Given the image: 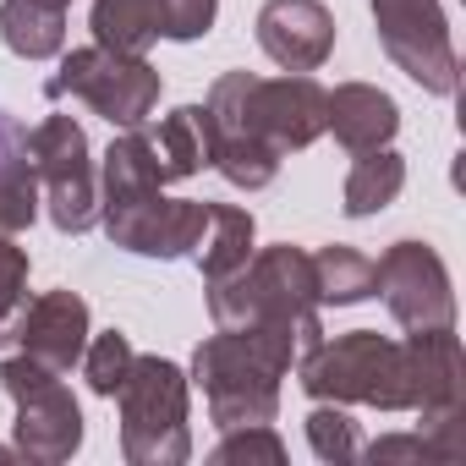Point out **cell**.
Masks as SVG:
<instances>
[{
  "label": "cell",
  "instance_id": "cell-1",
  "mask_svg": "<svg viewBox=\"0 0 466 466\" xmlns=\"http://www.w3.org/2000/svg\"><path fill=\"white\" fill-rule=\"evenodd\" d=\"M302 390L335 406H379V411H422V422L455 444L461 422V340L450 329H417L406 340H384L379 329H351L319 340L302 362Z\"/></svg>",
  "mask_w": 466,
  "mask_h": 466
},
{
  "label": "cell",
  "instance_id": "cell-2",
  "mask_svg": "<svg viewBox=\"0 0 466 466\" xmlns=\"http://www.w3.org/2000/svg\"><path fill=\"white\" fill-rule=\"evenodd\" d=\"M99 225L110 230V242L143 258H187L208 225V203L192 198H165V181L154 170L143 127L121 132L105 148L99 170Z\"/></svg>",
  "mask_w": 466,
  "mask_h": 466
},
{
  "label": "cell",
  "instance_id": "cell-3",
  "mask_svg": "<svg viewBox=\"0 0 466 466\" xmlns=\"http://www.w3.org/2000/svg\"><path fill=\"white\" fill-rule=\"evenodd\" d=\"M208 319L214 329H258L297 351V362L324 340L319 324V286H313V253L280 242L253 253L237 275L208 280Z\"/></svg>",
  "mask_w": 466,
  "mask_h": 466
},
{
  "label": "cell",
  "instance_id": "cell-4",
  "mask_svg": "<svg viewBox=\"0 0 466 466\" xmlns=\"http://www.w3.org/2000/svg\"><path fill=\"white\" fill-rule=\"evenodd\" d=\"M297 368V351L258 329H214L192 351V384L208 400L214 428H248L275 422L280 379Z\"/></svg>",
  "mask_w": 466,
  "mask_h": 466
},
{
  "label": "cell",
  "instance_id": "cell-5",
  "mask_svg": "<svg viewBox=\"0 0 466 466\" xmlns=\"http://www.w3.org/2000/svg\"><path fill=\"white\" fill-rule=\"evenodd\" d=\"M192 379L170 357H132L116 400H121V455L132 466H181L192 455L187 428Z\"/></svg>",
  "mask_w": 466,
  "mask_h": 466
},
{
  "label": "cell",
  "instance_id": "cell-6",
  "mask_svg": "<svg viewBox=\"0 0 466 466\" xmlns=\"http://www.w3.org/2000/svg\"><path fill=\"white\" fill-rule=\"evenodd\" d=\"M159 72L148 66V56H116L105 45H88V50H61V72L45 83L50 99H83L94 116H105L110 127L132 132L143 127L154 110H159Z\"/></svg>",
  "mask_w": 466,
  "mask_h": 466
},
{
  "label": "cell",
  "instance_id": "cell-7",
  "mask_svg": "<svg viewBox=\"0 0 466 466\" xmlns=\"http://www.w3.org/2000/svg\"><path fill=\"white\" fill-rule=\"evenodd\" d=\"M0 390L17 400V455L39 461V466H61L83 450V406L72 400V390L61 384V373H50L34 357H6L0 362Z\"/></svg>",
  "mask_w": 466,
  "mask_h": 466
},
{
  "label": "cell",
  "instance_id": "cell-8",
  "mask_svg": "<svg viewBox=\"0 0 466 466\" xmlns=\"http://www.w3.org/2000/svg\"><path fill=\"white\" fill-rule=\"evenodd\" d=\"M203 110H208V137H214L208 165L230 187L258 192V187H269L280 176V159L286 154L258 132V116H253V72H225V77H214Z\"/></svg>",
  "mask_w": 466,
  "mask_h": 466
},
{
  "label": "cell",
  "instance_id": "cell-9",
  "mask_svg": "<svg viewBox=\"0 0 466 466\" xmlns=\"http://www.w3.org/2000/svg\"><path fill=\"white\" fill-rule=\"evenodd\" d=\"M28 159L45 181V203H50V219L66 237H83V230L99 225V176H94V159H88V132L72 121V116H45L34 132H28Z\"/></svg>",
  "mask_w": 466,
  "mask_h": 466
},
{
  "label": "cell",
  "instance_id": "cell-10",
  "mask_svg": "<svg viewBox=\"0 0 466 466\" xmlns=\"http://www.w3.org/2000/svg\"><path fill=\"white\" fill-rule=\"evenodd\" d=\"M373 28H379L384 56L422 94H439V99L455 94L461 56H455V39H450V23H444L439 0H373Z\"/></svg>",
  "mask_w": 466,
  "mask_h": 466
},
{
  "label": "cell",
  "instance_id": "cell-11",
  "mask_svg": "<svg viewBox=\"0 0 466 466\" xmlns=\"http://www.w3.org/2000/svg\"><path fill=\"white\" fill-rule=\"evenodd\" d=\"M373 297H384L390 319L417 335V329H450L455 324V291L450 269L428 242H395L373 264Z\"/></svg>",
  "mask_w": 466,
  "mask_h": 466
},
{
  "label": "cell",
  "instance_id": "cell-12",
  "mask_svg": "<svg viewBox=\"0 0 466 466\" xmlns=\"http://www.w3.org/2000/svg\"><path fill=\"white\" fill-rule=\"evenodd\" d=\"M0 340H17V351L45 362L50 373H72L88 346V302L77 291H45L28 308H17Z\"/></svg>",
  "mask_w": 466,
  "mask_h": 466
},
{
  "label": "cell",
  "instance_id": "cell-13",
  "mask_svg": "<svg viewBox=\"0 0 466 466\" xmlns=\"http://www.w3.org/2000/svg\"><path fill=\"white\" fill-rule=\"evenodd\" d=\"M258 45L280 72H319L335 56V17L324 0H264Z\"/></svg>",
  "mask_w": 466,
  "mask_h": 466
},
{
  "label": "cell",
  "instance_id": "cell-14",
  "mask_svg": "<svg viewBox=\"0 0 466 466\" xmlns=\"http://www.w3.org/2000/svg\"><path fill=\"white\" fill-rule=\"evenodd\" d=\"M253 116L280 154H302L324 137V88L308 72L253 77Z\"/></svg>",
  "mask_w": 466,
  "mask_h": 466
},
{
  "label": "cell",
  "instance_id": "cell-15",
  "mask_svg": "<svg viewBox=\"0 0 466 466\" xmlns=\"http://www.w3.org/2000/svg\"><path fill=\"white\" fill-rule=\"evenodd\" d=\"M324 132H335L346 154L384 148L400 132V105L373 83H340L335 94H324Z\"/></svg>",
  "mask_w": 466,
  "mask_h": 466
},
{
  "label": "cell",
  "instance_id": "cell-16",
  "mask_svg": "<svg viewBox=\"0 0 466 466\" xmlns=\"http://www.w3.org/2000/svg\"><path fill=\"white\" fill-rule=\"evenodd\" d=\"M143 137H148V154H154V170H159L165 187L198 176V170L208 165V148H214V137H208V110H203V105H181V110H170L159 127L143 121Z\"/></svg>",
  "mask_w": 466,
  "mask_h": 466
},
{
  "label": "cell",
  "instance_id": "cell-17",
  "mask_svg": "<svg viewBox=\"0 0 466 466\" xmlns=\"http://www.w3.org/2000/svg\"><path fill=\"white\" fill-rule=\"evenodd\" d=\"M253 242H258V225H253L248 208H237V203H208V225H203L192 258H198L203 280H225V275H237L253 258Z\"/></svg>",
  "mask_w": 466,
  "mask_h": 466
},
{
  "label": "cell",
  "instance_id": "cell-18",
  "mask_svg": "<svg viewBox=\"0 0 466 466\" xmlns=\"http://www.w3.org/2000/svg\"><path fill=\"white\" fill-rule=\"evenodd\" d=\"M0 39L23 61H56L66 50V12H50L39 0H0Z\"/></svg>",
  "mask_w": 466,
  "mask_h": 466
},
{
  "label": "cell",
  "instance_id": "cell-19",
  "mask_svg": "<svg viewBox=\"0 0 466 466\" xmlns=\"http://www.w3.org/2000/svg\"><path fill=\"white\" fill-rule=\"evenodd\" d=\"M400 187H406V159L384 143V148H368V154H357V165H351V176H346V214L351 219H368V214H379V208H390L395 198H400Z\"/></svg>",
  "mask_w": 466,
  "mask_h": 466
},
{
  "label": "cell",
  "instance_id": "cell-20",
  "mask_svg": "<svg viewBox=\"0 0 466 466\" xmlns=\"http://www.w3.org/2000/svg\"><path fill=\"white\" fill-rule=\"evenodd\" d=\"M94 45L116 50V56H148V45L159 39V6L154 0H94Z\"/></svg>",
  "mask_w": 466,
  "mask_h": 466
},
{
  "label": "cell",
  "instance_id": "cell-21",
  "mask_svg": "<svg viewBox=\"0 0 466 466\" xmlns=\"http://www.w3.org/2000/svg\"><path fill=\"white\" fill-rule=\"evenodd\" d=\"M313 286H319V308L335 302V308H351V302H368L373 297V258L357 253V248H319L313 253Z\"/></svg>",
  "mask_w": 466,
  "mask_h": 466
},
{
  "label": "cell",
  "instance_id": "cell-22",
  "mask_svg": "<svg viewBox=\"0 0 466 466\" xmlns=\"http://www.w3.org/2000/svg\"><path fill=\"white\" fill-rule=\"evenodd\" d=\"M132 340L121 335V329H105V335H94L88 346H83V373H88V390L94 395H105V400H116V390H121V379H127V368H132Z\"/></svg>",
  "mask_w": 466,
  "mask_h": 466
},
{
  "label": "cell",
  "instance_id": "cell-23",
  "mask_svg": "<svg viewBox=\"0 0 466 466\" xmlns=\"http://www.w3.org/2000/svg\"><path fill=\"white\" fill-rule=\"evenodd\" d=\"M214 466H237V461H264V466H280L286 461V439L269 428V422H248V428H225V439L214 444L208 455Z\"/></svg>",
  "mask_w": 466,
  "mask_h": 466
},
{
  "label": "cell",
  "instance_id": "cell-24",
  "mask_svg": "<svg viewBox=\"0 0 466 466\" xmlns=\"http://www.w3.org/2000/svg\"><path fill=\"white\" fill-rule=\"evenodd\" d=\"M308 444H313V455L319 461H351L362 444H357V422L346 417V406H335V400H319L313 411H308Z\"/></svg>",
  "mask_w": 466,
  "mask_h": 466
},
{
  "label": "cell",
  "instance_id": "cell-25",
  "mask_svg": "<svg viewBox=\"0 0 466 466\" xmlns=\"http://www.w3.org/2000/svg\"><path fill=\"white\" fill-rule=\"evenodd\" d=\"M154 6H159V39H176V45L203 39L219 17V0H154Z\"/></svg>",
  "mask_w": 466,
  "mask_h": 466
},
{
  "label": "cell",
  "instance_id": "cell-26",
  "mask_svg": "<svg viewBox=\"0 0 466 466\" xmlns=\"http://www.w3.org/2000/svg\"><path fill=\"white\" fill-rule=\"evenodd\" d=\"M23 297H28V253L17 248V237H0V329L12 324Z\"/></svg>",
  "mask_w": 466,
  "mask_h": 466
},
{
  "label": "cell",
  "instance_id": "cell-27",
  "mask_svg": "<svg viewBox=\"0 0 466 466\" xmlns=\"http://www.w3.org/2000/svg\"><path fill=\"white\" fill-rule=\"evenodd\" d=\"M455 450L444 439H422V433H390L379 444H368V461H450Z\"/></svg>",
  "mask_w": 466,
  "mask_h": 466
},
{
  "label": "cell",
  "instance_id": "cell-28",
  "mask_svg": "<svg viewBox=\"0 0 466 466\" xmlns=\"http://www.w3.org/2000/svg\"><path fill=\"white\" fill-rule=\"evenodd\" d=\"M23 165H28V132L0 116V181H6L12 170H23Z\"/></svg>",
  "mask_w": 466,
  "mask_h": 466
},
{
  "label": "cell",
  "instance_id": "cell-29",
  "mask_svg": "<svg viewBox=\"0 0 466 466\" xmlns=\"http://www.w3.org/2000/svg\"><path fill=\"white\" fill-rule=\"evenodd\" d=\"M39 6H50V12H66V6H72V0H39Z\"/></svg>",
  "mask_w": 466,
  "mask_h": 466
},
{
  "label": "cell",
  "instance_id": "cell-30",
  "mask_svg": "<svg viewBox=\"0 0 466 466\" xmlns=\"http://www.w3.org/2000/svg\"><path fill=\"white\" fill-rule=\"evenodd\" d=\"M0 461H17V444H12V450H6V444H0Z\"/></svg>",
  "mask_w": 466,
  "mask_h": 466
}]
</instances>
